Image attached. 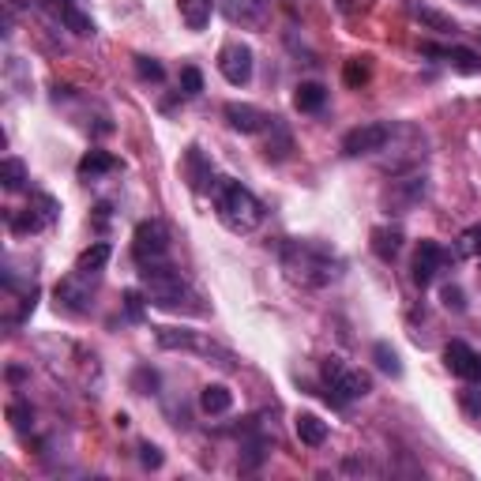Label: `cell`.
Here are the masks:
<instances>
[{"label":"cell","mask_w":481,"mask_h":481,"mask_svg":"<svg viewBox=\"0 0 481 481\" xmlns=\"http://www.w3.org/2000/svg\"><path fill=\"white\" fill-rule=\"evenodd\" d=\"M279 260L286 275L308 289H320L343 275V260L324 241H286L279 248Z\"/></svg>","instance_id":"6da1fadb"},{"label":"cell","mask_w":481,"mask_h":481,"mask_svg":"<svg viewBox=\"0 0 481 481\" xmlns=\"http://www.w3.org/2000/svg\"><path fill=\"white\" fill-rule=\"evenodd\" d=\"M143 279V294L147 301L162 312H184V316H203V305L196 298V289L188 286L170 263H155L139 271Z\"/></svg>","instance_id":"7a4b0ae2"},{"label":"cell","mask_w":481,"mask_h":481,"mask_svg":"<svg viewBox=\"0 0 481 481\" xmlns=\"http://www.w3.org/2000/svg\"><path fill=\"white\" fill-rule=\"evenodd\" d=\"M215 215L229 234H253L263 222V203L241 181H222L215 196Z\"/></svg>","instance_id":"3957f363"},{"label":"cell","mask_w":481,"mask_h":481,"mask_svg":"<svg viewBox=\"0 0 481 481\" xmlns=\"http://www.w3.org/2000/svg\"><path fill=\"white\" fill-rule=\"evenodd\" d=\"M320 376H324V387H327V403H334V406L358 403V399H365V395L372 391L369 376L361 369L343 365L339 358H327L324 369H320Z\"/></svg>","instance_id":"277c9868"},{"label":"cell","mask_w":481,"mask_h":481,"mask_svg":"<svg viewBox=\"0 0 481 481\" xmlns=\"http://www.w3.org/2000/svg\"><path fill=\"white\" fill-rule=\"evenodd\" d=\"M155 339L162 350H184V353H203V358H211L215 365L222 369H234L237 358L229 353L226 346H218L215 339H207V334H196V331H184V327H155Z\"/></svg>","instance_id":"5b68a950"},{"label":"cell","mask_w":481,"mask_h":481,"mask_svg":"<svg viewBox=\"0 0 481 481\" xmlns=\"http://www.w3.org/2000/svg\"><path fill=\"white\" fill-rule=\"evenodd\" d=\"M132 260L139 267H155V263H165L170 260V229L158 218H147L136 226L132 234Z\"/></svg>","instance_id":"8992f818"},{"label":"cell","mask_w":481,"mask_h":481,"mask_svg":"<svg viewBox=\"0 0 481 481\" xmlns=\"http://www.w3.org/2000/svg\"><path fill=\"white\" fill-rule=\"evenodd\" d=\"M57 215H60L57 200H53V196H46V192H34V196H31V203L23 207V211L8 218V229H12L15 237L41 234V229H46V226H53V222H57Z\"/></svg>","instance_id":"52a82bcc"},{"label":"cell","mask_w":481,"mask_h":481,"mask_svg":"<svg viewBox=\"0 0 481 481\" xmlns=\"http://www.w3.org/2000/svg\"><path fill=\"white\" fill-rule=\"evenodd\" d=\"M395 136V129L387 120H372V124H358L343 136V155L346 158H361V155H376L387 147V139Z\"/></svg>","instance_id":"ba28073f"},{"label":"cell","mask_w":481,"mask_h":481,"mask_svg":"<svg viewBox=\"0 0 481 481\" xmlns=\"http://www.w3.org/2000/svg\"><path fill=\"white\" fill-rule=\"evenodd\" d=\"M253 49L245 46V41H226L222 53H218V72L229 87H245L248 79H253Z\"/></svg>","instance_id":"9c48e42d"},{"label":"cell","mask_w":481,"mask_h":481,"mask_svg":"<svg viewBox=\"0 0 481 481\" xmlns=\"http://www.w3.org/2000/svg\"><path fill=\"white\" fill-rule=\"evenodd\" d=\"M222 117H226L229 129L241 132V136H260V132H267L271 124L279 120V117H271V113H263L256 106H248V102H226Z\"/></svg>","instance_id":"30bf717a"},{"label":"cell","mask_w":481,"mask_h":481,"mask_svg":"<svg viewBox=\"0 0 481 481\" xmlns=\"http://www.w3.org/2000/svg\"><path fill=\"white\" fill-rule=\"evenodd\" d=\"M448 263H451V253L441 241H422L417 245V253H414V282L425 289Z\"/></svg>","instance_id":"8fae6325"},{"label":"cell","mask_w":481,"mask_h":481,"mask_svg":"<svg viewBox=\"0 0 481 481\" xmlns=\"http://www.w3.org/2000/svg\"><path fill=\"white\" fill-rule=\"evenodd\" d=\"M444 365L451 376H459V380L467 384H481V353L467 343H448L444 346Z\"/></svg>","instance_id":"7c38bea8"},{"label":"cell","mask_w":481,"mask_h":481,"mask_svg":"<svg viewBox=\"0 0 481 481\" xmlns=\"http://www.w3.org/2000/svg\"><path fill=\"white\" fill-rule=\"evenodd\" d=\"M41 4H46L72 34H79V38L94 34V19L87 15V8H83V0H41Z\"/></svg>","instance_id":"4fadbf2b"},{"label":"cell","mask_w":481,"mask_h":481,"mask_svg":"<svg viewBox=\"0 0 481 481\" xmlns=\"http://www.w3.org/2000/svg\"><path fill=\"white\" fill-rule=\"evenodd\" d=\"M422 53L425 57H441L444 65H451L455 72L463 76H481V57L474 49H463V46H436V41H422Z\"/></svg>","instance_id":"5bb4252c"},{"label":"cell","mask_w":481,"mask_h":481,"mask_svg":"<svg viewBox=\"0 0 481 481\" xmlns=\"http://www.w3.org/2000/svg\"><path fill=\"white\" fill-rule=\"evenodd\" d=\"M91 279H94V275H83V271H72L68 279H60V282H57V305H65L68 312H87Z\"/></svg>","instance_id":"9a60e30c"},{"label":"cell","mask_w":481,"mask_h":481,"mask_svg":"<svg viewBox=\"0 0 481 481\" xmlns=\"http://www.w3.org/2000/svg\"><path fill=\"white\" fill-rule=\"evenodd\" d=\"M429 192V181L425 177H410V181H395L391 192H387V207L391 215H406L410 207H417Z\"/></svg>","instance_id":"2e32d148"},{"label":"cell","mask_w":481,"mask_h":481,"mask_svg":"<svg viewBox=\"0 0 481 481\" xmlns=\"http://www.w3.org/2000/svg\"><path fill=\"white\" fill-rule=\"evenodd\" d=\"M184 177H188V184H192L196 192H211V188L218 184V181H215V170H211V162L203 158L200 147H188V151H184Z\"/></svg>","instance_id":"e0dca14e"},{"label":"cell","mask_w":481,"mask_h":481,"mask_svg":"<svg viewBox=\"0 0 481 481\" xmlns=\"http://www.w3.org/2000/svg\"><path fill=\"white\" fill-rule=\"evenodd\" d=\"M369 237H372L369 245H372L376 260H384V263H391L395 256H399V253H403V241H406L399 226H376Z\"/></svg>","instance_id":"ac0fdd59"},{"label":"cell","mask_w":481,"mask_h":481,"mask_svg":"<svg viewBox=\"0 0 481 481\" xmlns=\"http://www.w3.org/2000/svg\"><path fill=\"white\" fill-rule=\"evenodd\" d=\"M117 170H120V158H113L110 151H87V155L79 158V165H76V174L83 181H98V177L117 174Z\"/></svg>","instance_id":"d6986e66"},{"label":"cell","mask_w":481,"mask_h":481,"mask_svg":"<svg viewBox=\"0 0 481 481\" xmlns=\"http://www.w3.org/2000/svg\"><path fill=\"white\" fill-rule=\"evenodd\" d=\"M294 106H298V113H320L327 106V87L324 83H298Z\"/></svg>","instance_id":"ffe728a7"},{"label":"cell","mask_w":481,"mask_h":481,"mask_svg":"<svg viewBox=\"0 0 481 481\" xmlns=\"http://www.w3.org/2000/svg\"><path fill=\"white\" fill-rule=\"evenodd\" d=\"M177 8H181V19L188 31H203L215 15V0H181Z\"/></svg>","instance_id":"44dd1931"},{"label":"cell","mask_w":481,"mask_h":481,"mask_svg":"<svg viewBox=\"0 0 481 481\" xmlns=\"http://www.w3.org/2000/svg\"><path fill=\"white\" fill-rule=\"evenodd\" d=\"M410 15H414V19H422V23H425L429 31H441V34H455V31H459V23H455L451 15L436 12V8H429V4H417V0H410Z\"/></svg>","instance_id":"7402d4cb"},{"label":"cell","mask_w":481,"mask_h":481,"mask_svg":"<svg viewBox=\"0 0 481 481\" xmlns=\"http://www.w3.org/2000/svg\"><path fill=\"white\" fill-rule=\"evenodd\" d=\"M294 429H298V441L308 444V448H320L327 441V422H320L316 414H298Z\"/></svg>","instance_id":"603a6c76"},{"label":"cell","mask_w":481,"mask_h":481,"mask_svg":"<svg viewBox=\"0 0 481 481\" xmlns=\"http://www.w3.org/2000/svg\"><path fill=\"white\" fill-rule=\"evenodd\" d=\"M229 406H234V395H229V387L226 384H207L203 391H200V410L203 414H226Z\"/></svg>","instance_id":"cb8c5ba5"},{"label":"cell","mask_w":481,"mask_h":481,"mask_svg":"<svg viewBox=\"0 0 481 481\" xmlns=\"http://www.w3.org/2000/svg\"><path fill=\"white\" fill-rule=\"evenodd\" d=\"M110 256H113V248H110L106 241H98V245H91V248H87V253H79L76 271H83V275H98V271L110 263Z\"/></svg>","instance_id":"d4e9b609"},{"label":"cell","mask_w":481,"mask_h":481,"mask_svg":"<svg viewBox=\"0 0 481 481\" xmlns=\"http://www.w3.org/2000/svg\"><path fill=\"white\" fill-rule=\"evenodd\" d=\"M0 184H4L8 192H19V188L27 184V162L23 158H4L0 162Z\"/></svg>","instance_id":"484cf974"},{"label":"cell","mask_w":481,"mask_h":481,"mask_svg":"<svg viewBox=\"0 0 481 481\" xmlns=\"http://www.w3.org/2000/svg\"><path fill=\"white\" fill-rule=\"evenodd\" d=\"M343 79H346V87H365V83L372 79V60L369 57H350L346 68H343Z\"/></svg>","instance_id":"4316f807"},{"label":"cell","mask_w":481,"mask_h":481,"mask_svg":"<svg viewBox=\"0 0 481 481\" xmlns=\"http://www.w3.org/2000/svg\"><path fill=\"white\" fill-rule=\"evenodd\" d=\"M372 361H376V369L387 372V376H403L399 353H395V346H387V343H376V346H372Z\"/></svg>","instance_id":"83f0119b"},{"label":"cell","mask_w":481,"mask_h":481,"mask_svg":"<svg viewBox=\"0 0 481 481\" xmlns=\"http://www.w3.org/2000/svg\"><path fill=\"white\" fill-rule=\"evenodd\" d=\"M459 256L481 260V226H470V229H463V237H459Z\"/></svg>","instance_id":"f1b7e54d"},{"label":"cell","mask_w":481,"mask_h":481,"mask_svg":"<svg viewBox=\"0 0 481 481\" xmlns=\"http://www.w3.org/2000/svg\"><path fill=\"white\" fill-rule=\"evenodd\" d=\"M136 76H139L143 83H162V79H165V68L158 65L155 57H136Z\"/></svg>","instance_id":"f546056e"},{"label":"cell","mask_w":481,"mask_h":481,"mask_svg":"<svg viewBox=\"0 0 481 481\" xmlns=\"http://www.w3.org/2000/svg\"><path fill=\"white\" fill-rule=\"evenodd\" d=\"M289 147H294V139H289V132L279 124V139H275V143L267 139V151H263V155H267V158H275V162H282V158L289 155Z\"/></svg>","instance_id":"4dcf8cb0"},{"label":"cell","mask_w":481,"mask_h":481,"mask_svg":"<svg viewBox=\"0 0 481 481\" xmlns=\"http://www.w3.org/2000/svg\"><path fill=\"white\" fill-rule=\"evenodd\" d=\"M181 91H184L188 98H196V94L203 91V72H200V68H181Z\"/></svg>","instance_id":"1f68e13d"},{"label":"cell","mask_w":481,"mask_h":481,"mask_svg":"<svg viewBox=\"0 0 481 481\" xmlns=\"http://www.w3.org/2000/svg\"><path fill=\"white\" fill-rule=\"evenodd\" d=\"M8 417H12V425H15V429H27V422H31L34 414H31L27 403H12V406H8Z\"/></svg>","instance_id":"d6a6232c"},{"label":"cell","mask_w":481,"mask_h":481,"mask_svg":"<svg viewBox=\"0 0 481 481\" xmlns=\"http://www.w3.org/2000/svg\"><path fill=\"white\" fill-rule=\"evenodd\" d=\"M139 463L147 467V470H158L162 467V451L155 444H139Z\"/></svg>","instance_id":"836d02e7"},{"label":"cell","mask_w":481,"mask_h":481,"mask_svg":"<svg viewBox=\"0 0 481 481\" xmlns=\"http://www.w3.org/2000/svg\"><path fill=\"white\" fill-rule=\"evenodd\" d=\"M124 308H129L132 320H143V298L136 294V289H129V294H124Z\"/></svg>","instance_id":"e575fe53"},{"label":"cell","mask_w":481,"mask_h":481,"mask_svg":"<svg viewBox=\"0 0 481 481\" xmlns=\"http://www.w3.org/2000/svg\"><path fill=\"white\" fill-rule=\"evenodd\" d=\"M444 305L455 308V312H463L467 301H463V289H455V286H444Z\"/></svg>","instance_id":"d590c367"},{"label":"cell","mask_w":481,"mask_h":481,"mask_svg":"<svg viewBox=\"0 0 481 481\" xmlns=\"http://www.w3.org/2000/svg\"><path fill=\"white\" fill-rule=\"evenodd\" d=\"M241 4H260V0H241Z\"/></svg>","instance_id":"8d00e7d4"},{"label":"cell","mask_w":481,"mask_h":481,"mask_svg":"<svg viewBox=\"0 0 481 481\" xmlns=\"http://www.w3.org/2000/svg\"><path fill=\"white\" fill-rule=\"evenodd\" d=\"M467 4H477V0H467Z\"/></svg>","instance_id":"74e56055"}]
</instances>
